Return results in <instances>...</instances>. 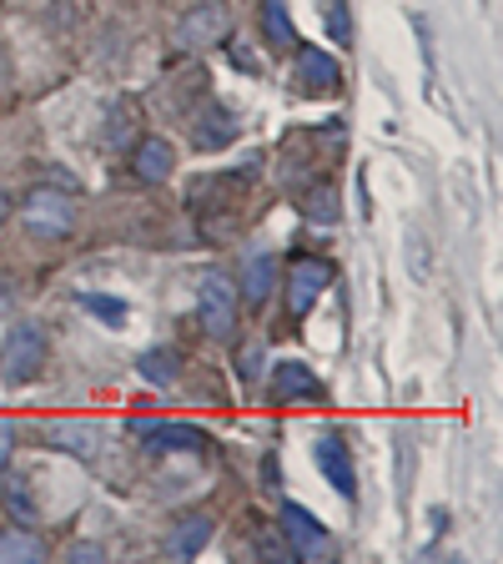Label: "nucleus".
Returning a JSON list of instances; mask_svg holds the SVG:
<instances>
[{"label": "nucleus", "instance_id": "423d86ee", "mask_svg": "<svg viewBox=\"0 0 503 564\" xmlns=\"http://www.w3.org/2000/svg\"><path fill=\"white\" fill-rule=\"evenodd\" d=\"M328 262L322 258H297L293 268H287V313L293 317H307L313 313V303L322 297V288H328Z\"/></svg>", "mask_w": 503, "mask_h": 564}, {"label": "nucleus", "instance_id": "1a4fd4ad", "mask_svg": "<svg viewBox=\"0 0 503 564\" xmlns=\"http://www.w3.org/2000/svg\"><path fill=\"white\" fill-rule=\"evenodd\" d=\"M297 82L307 96H328L342 86V66L322 46H297Z\"/></svg>", "mask_w": 503, "mask_h": 564}, {"label": "nucleus", "instance_id": "a211bd4d", "mask_svg": "<svg viewBox=\"0 0 503 564\" xmlns=\"http://www.w3.org/2000/svg\"><path fill=\"white\" fill-rule=\"evenodd\" d=\"M141 378L146 383H172L176 378V352L172 348H152V352H141Z\"/></svg>", "mask_w": 503, "mask_h": 564}, {"label": "nucleus", "instance_id": "ddd939ff", "mask_svg": "<svg viewBox=\"0 0 503 564\" xmlns=\"http://www.w3.org/2000/svg\"><path fill=\"white\" fill-rule=\"evenodd\" d=\"M46 560V540L31 524L0 529V564H41Z\"/></svg>", "mask_w": 503, "mask_h": 564}, {"label": "nucleus", "instance_id": "f8f14e48", "mask_svg": "<svg viewBox=\"0 0 503 564\" xmlns=\"http://www.w3.org/2000/svg\"><path fill=\"white\" fill-rule=\"evenodd\" d=\"M211 529H217V524H211L207 514H182L172 524V534H166L162 550L172 554V560H192V554H201L211 544Z\"/></svg>", "mask_w": 503, "mask_h": 564}, {"label": "nucleus", "instance_id": "a878e982", "mask_svg": "<svg viewBox=\"0 0 503 564\" xmlns=\"http://www.w3.org/2000/svg\"><path fill=\"white\" fill-rule=\"evenodd\" d=\"M11 444H15V434H11V423H0V464L11 458Z\"/></svg>", "mask_w": 503, "mask_h": 564}, {"label": "nucleus", "instance_id": "0eeeda50", "mask_svg": "<svg viewBox=\"0 0 503 564\" xmlns=\"http://www.w3.org/2000/svg\"><path fill=\"white\" fill-rule=\"evenodd\" d=\"M317 469H322V479L332 484V489L342 494V499H352L358 494V474H352V454L348 444H342L338 429H328V434L317 438Z\"/></svg>", "mask_w": 503, "mask_h": 564}, {"label": "nucleus", "instance_id": "4be33fe9", "mask_svg": "<svg viewBox=\"0 0 503 564\" xmlns=\"http://www.w3.org/2000/svg\"><path fill=\"white\" fill-rule=\"evenodd\" d=\"M61 438H66V444L61 448H70V454H91V429H61Z\"/></svg>", "mask_w": 503, "mask_h": 564}, {"label": "nucleus", "instance_id": "4468645a", "mask_svg": "<svg viewBox=\"0 0 503 564\" xmlns=\"http://www.w3.org/2000/svg\"><path fill=\"white\" fill-rule=\"evenodd\" d=\"M277 258H272V252H252V258H247V268H242V297L252 307H262L272 297V288H277Z\"/></svg>", "mask_w": 503, "mask_h": 564}, {"label": "nucleus", "instance_id": "f257e3e1", "mask_svg": "<svg viewBox=\"0 0 503 564\" xmlns=\"http://www.w3.org/2000/svg\"><path fill=\"white\" fill-rule=\"evenodd\" d=\"M46 368V333L35 328V323H11L6 343H0V378L6 383H35Z\"/></svg>", "mask_w": 503, "mask_h": 564}, {"label": "nucleus", "instance_id": "20e7f679", "mask_svg": "<svg viewBox=\"0 0 503 564\" xmlns=\"http://www.w3.org/2000/svg\"><path fill=\"white\" fill-rule=\"evenodd\" d=\"M282 540H287V554H293V560H307V564L332 554V534L317 524L303 505H282Z\"/></svg>", "mask_w": 503, "mask_h": 564}, {"label": "nucleus", "instance_id": "f03ea898", "mask_svg": "<svg viewBox=\"0 0 503 564\" xmlns=\"http://www.w3.org/2000/svg\"><path fill=\"white\" fill-rule=\"evenodd\" d=\"M21 223L35 242H61V237H70V227H76V202L56 187H35L31 197L21 202Z\"/></svg>", "mask_w": 503, "mask_h": 564}, {"label": "nucleus", "instance_id": "2eb2a0df", "mask_svg": "<svg viewBox=\"0 0 503 564\" xmlns=\"http://www.w3.org/2000/svg\"><path fill=\"white\" fill-rule=\"evenodd\" d=\"M237 137V121L227 106H207V117L197 121V147L201 152H217V147H227V141Z\"/></svg>", "mask_w": 503, "mask_h": 564}, {"label": "nucleus", "instance_id": "5701e85b", "mask_svg": "<svg viewBox=\"0 0 503 564\" xmlns=\"http://www.w3.org/2000/svg\"><path fill=\"white\" fill-rule=\"evenodd\" d=\"M332 41H342V46H348V41H352V25H348V6H342V0H332Z\"/></svg>", "mask_w": 503, "mask_h": 564}, {"label": "nucleus", "instance_id": "39448f33", "mask_svg": "<svg viewBox=\"0 0 503 564\" xmlns=\"http://www.w3.org/2000/svg\"><path fill=\"white\" fill-rule=\"evenodd\" d=\"M227 25H232V15H227L222 0H197V6L182 15V25H176V41H182L187 51L217 46V41L227 35Z\"/></svg>", "mask_w": 503, "mask_h": 564}, {"label": "nucleus", "instance_id": "6e6552de", "mask_svg": "<svg viewBox=\"0 0 503 564\" xmlns=\"http://www.w3.org/2000/svg\"><path fill=\"white\" fill-rule=\"evenodd\" d=\"M272 399L277 403H317L322 399V378H317L307 364L287 358V364L272 368Z\"/></svg>", "mask_w": 503, "mask_h": 564}, {"label": "nucleus", "instance_id": "412c9836", "mask_svg": "<svg viewBox=\"0 0 503 564\" xmlns=\"http://www.w3.org/2000/svg\"><path fill=\"white\" fill-rule=\"evenodd\" d=\"M332 187H322V192H313V202H307V217H322V223H332L338 217V207H332Z\"/></svg>", "mask_w": 503, "mask_h": 564}, {"label": "nucleus", "instance_id": "9d476101", "mask_svg": "<svg viewBox=\"0 0 503 564\" xmlns=\"http://www.w3.org/2000/svg\"><path fill=\"white\" fill-rule=\"evenodd\" d=\"M131 172H136L141 182H166V176L176 172V147L166 137H141L136 147H131Z\"/></svg>", "mask_w": 503, "mask_h": 564}, {"label": "nucleus", "instance_id": "f3484780", "mask_svg": "<svg viewBox=\"0 0 503 564\" xmlns=\"http://www.w3.org/2000/svg\"><path fill=\"white\" fill-rule=\"evenodd\" d=\"M0 499H6V509L15 514V524H35V519H41V505H35V494L25 479H6L0 484Z\"/></svg>", "mask_w": 503, "mask_h": 564}, {"label": "nucleus", "instance_id": "bb28decb", "mask_svg": "<svg viewBox=\"0 0 503 564\" xmlns=\"http://www.w3.org/2000/svg\"><path fill=\"white\" fill-rule=\"evenodd\" d=\"M6 217H11V192L0 187V223H6Z\"/></svg>", "mask_w": 503, "mask_h": 564}, {"label": "nucleus", "instance_id": "b1692460", "mask_svg": "<svg viewBox=\"0 0 503 564\" xmlns=\"http://www.w3.org/2000/svg\"><path fill=\"white\" fill-rule=\"evenodd\" d=\"M413 278L428 282V247H423V237H413Z\"/></svg>", "mask_w": 503, "mask_h": 564}, {"label": "nucleus", "instance_id": "7ed1b4c3", "mask_svg": "<svg viewBox=\"0 0 503 564\" xmlns=\"http://www.w3.org/2000/svg\"><path fill=\"white\" fill-rule=\"evenodd\" d=\"M197 313H201L207 338H217V343L237 338V282L227 278V272H201V282H197Z\"/></svg>", "mask_w": 503, "mask_h": 564}, {"label": "nucleus", "instance_id": "9b49d317", "mask_svg": "<svg viewBox=\"0 0 503 564\" xmlns=\"http://www.w3.org/2000/svg\"><path fill=\"white\" fill-rule=\"evenodd\" d=\"M136 434L146 438L152 454H166V448H192V454H201V448H207V434L192 429V423H136Z\"/></svg>", "mask_w": 503, "mask_h": 564}, {"label": "nucleus", "instance_id": "6ab92c4d", "mask_svg": "<svg viewBox=\"0 0 503 564\" xmlns=\"http://www.w3.org/2000/svg\"><path fill=\"white\" fill-rule=\"evenodd\" d=\"M258 373H262V348L258 343L237 348V378H242V383H258Z\"/></svg>", "mask_w": 503, "mask_h": 564}, {"label": "nucleus", "instance_id": "aec40b11", "mask_svg": "<svg viewBox=\"0 0 503 564\" xmlns=\"http://www.w3.org/2000/svg\"><path fill=\"white\" fill-rule=\"evenodd\" d=\"M81 307L101 313L106 323H127V303H111V297H81Z\"/></svg>", "mask_w": 503, "mask_h": 564}, {"label": "nucleus", "instance_id": "393cba45", "mask_svg": "<svg viewBox=\"0 0 503 564\" xmlns=\"http://www.w3.org/2000/svg\"><path fill=\"white\" fill-rule=\"evenodd\" d=\"M70 560L81 564V560H106V550L101 544H70Z\"/></svg>", "mask_w": 503, "mask_h": 564}, {"label": "nucleus", "instance_id": "dca6fc26", "mask_svg": "<svg viewBox=\"0 0 503 564\" xmlns=\"http://www.w3.org/2000/svg\"><path fill=\"white\" fill-rule=\"evenodd\" d=\"M262 35H267L277 51L297 46V31H293V15H287V6L282 0H262Z\"/></svg>", "mask_w": 503, "mask_h": 564}]
</instances>
